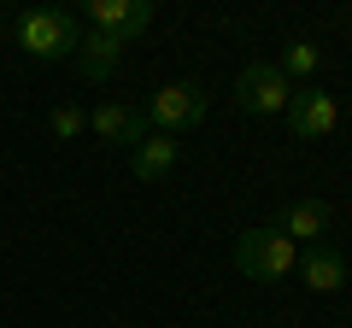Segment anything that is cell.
I'll return each instance as SVG.
<instances>
[{"instance_id":"1","label":"cell","mask_w":352,"mask_h":328,"mask_svg":"<svg viewBox=\"0 0 352 328\" xmlns=\"http://www.w3.org/2000/svg\"><path fill=\"white\" fill-rule=\"evenodd\" d=\"M235 270L247 281H288L300 270V246L288 235H276L270 223H258V229H247L235 240Z\"/></svg>"},{"instance_id":"2","label":"cell","mask_w":352,"mask_h":328,"mask_svg":"<svg viewBox=\"0 0 352 328\" xmlns=\"http://www.w3.org/2000/svg\"><path fill=\"white\" fill-rule=\"evenodd\" d=\"M12 41L30 53V59H71L82 30H76L71 12H53V6H30V12L12 18Z\"/></svg>"},{"instance_id":"3","label":"cell","mask_w":352,"mask_h":328,"mask_svg":"<svg viewBox=\"0 0 352 328\" xmlns=\"http://www.w3.org/2000/svg\"><path fill=\"white\" fill-rule=\"evenodd\" d=\"M141 117H147V129L182 141L188 129L206 124V89H200V82H164V89L141 106Z\"/></svg>"},{"instance_id":"4","label":"cell","mask_w":352,"mask_h":328,"mask_svg":"<svg viewBox=\"0 0 352 328\" xmlns=\"http://www.w3.org/2000/svg\"><path fill=\"white\" fill-rule=\"evenodd\" d=\"M288 100H294V82H288V76H282L270 59L241 65V76H235V106H241V112L276 117V112H288Z\"/></svg>"},{"instance_id":"5","label":"cell","mask_w":352,"mask_h":328,"mask_svg":"<svg viewBox=\"0 0 352 328\" xmlns=\"http://www.w3.org/2000/svg\"><path fill=\"white\" fill-rule=\"evenodd\" d=\"M288 129H294V141H329L340 129V100L329 89H294V100H288Z\"/></svg>"},{"instance_id":"6","label":"cell","mask_w":352,"mask_h":328,"mask_svg":"<svg viewBox=\"0 0 352 328\" xmlns=\"http://www.w3.org/2000/svg\"><path fill=\"white\" fill-rule=\"evenodd\" d=\"M82 18H88V30H106V36H118V41L135 47L153 30V0H88Z\"/></svg>"},{"instance_id":"7","label":"cell","mask_w":352,"mask_h":328,"mask_svg":"<svg viewBox=\"0 0 352 328\" xmlns=\"http://www.w3.org/2000/svg\"><path fill=\"white\" fill-rule=\"evenodd\" d=\"M329 217H335V211H329L323 200H282L276 217H270V229H276V235H288L294 246L305 253V246H317V240L329 235Z\"/></svg>"},{"instance_id":"8","label":"cell","mask_w":352,"mask_h":328,"mask_svg":"<svg viewBox=\"0 0 352 328\" xmlns=\"http://www.w3.org/2000/svg\"><path fill=\"white\" fill-rule=\"evenodd\" d=\"M124 53H129V41L106 36V30H88V36L76 41L71 65L82 71V82H106V76H118V71H124Z\"/></svg>"},{"instance_id":"9","label":"cell","mask_w":352,"mask_h":328,"mask_svg":"<svg viewBox=\"0 0 352 328\" xmlns=\"http://www.w3.org/2000/svg\"><path fill=\"white\" fill-rule=\"evenodd\" d=\"M176 159H182V141L159 135V129H147V135L129 147V170H135V182H164L176 170Z\"/></svg>"},{"instance_id":"10","label":"cell","mask_w":352,"mask_h":328,"mask_svg":"<svg viewBox=\"0 0 352 328\" xmlns=\"http://www.w3.org/2000/svg\"><path fill=\"white\" fill-rule=\"evenodd\" d=\"M88 129H94L106 147H135V141L147 135V117H141V106H94V112H88Z\"/></svg>"},{"instance_id":"11","label":"cell","mask_w":352,"mask_h":328,"mask_svg":"<svg viewBox=\"0 0 352 328\" xmlns=\"http://www.w3.org/2000/svg\"><path fill=\"white\" fill-rule=\"evenodd\" d=\"M300 281L311 293H340V288H346V258H340L329 240H317V246L300 253Z\"/></svg>"},{"instance_id":"12","label":"cell","mask_w":352,"mask_h":328,"mask_svg":"<svg viewBox=\"0 0 352 328\" xmlns=\"http://www.w3.org/2000/svg\"><path fill=\"white\" fill-rule=\"evenodd\" d=\"M270 65H276V71L288 76V82H305V76H311L317 65H323V47L300 36V41H288V47H282V59H270Z\"/></svg>"},{"instance_id":"13","label":"cell","mask_w":352,"mask_h":328,"mask_svg":"<svg viewBox=\"0 0 352 328\" xmlns=\"http://www.w3.org/2000/svg\"><path fill=\"white\" fill-rule=\"evenodd\" d=\"M47 129H53L59 141H76V135L88 129V112H82V106H53V112H47Z\"/></svg>"},{"instance_id":"14","label":"cell","mask_w":352,"mask_h":328,"mask_svg":"<svg viewBox=\"0 0 352 328\" xmlns=\"http://www.w3.org/2000/svg\"><path fill=\"white\" fill-rule=\"evenodd\" d=\"M6 36H12V24H6V12H0V41H6Z\"/></svg>"}]
</instances>
